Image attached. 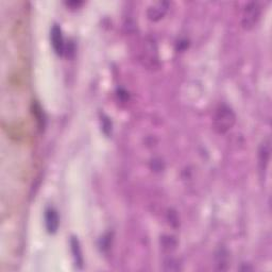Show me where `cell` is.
Segmentation results:
<instances>
[{
	"label": "cell",
	"mask_w": 272,
	"mask_h": 272,
	"mask_svg": "<svg viewBox=\"0 0 272 272\" xmlns=\"http://www.w3.org/2000/svg\"><path fill=\"white\" fill-rule=\"evenodd\" d=\"M235 114L227 105H220L214 117V127L218 133H225L235 123Z\"/></svg>",
	"instance_id": "obj_1"
},
{
	"label": "cell",
	"mask_w": 272,
	"mask_h": 272,
	"mask_svg": "<svg viewBox=\"0 0 272 272\" xmlns=\"http://www.w3.org/2000/svg\"><path fill=\"white\" fill-rule=\"evenodd\" d=\"M261 6L257 2H249L242 12V24L244 29H252L256 25L261 16Z\"/></svg>",
	"instance_id": "obj_2"
},
{
	"label": "cell",
	"mask_w": 272,
	"mask_h": 272,
	"mask_svg": "<svg viewBox=\"0 0 272 272\" xmlns=\"http://www.w3.org/2000/svg\"><path fill=\"white\" fill-rule=\"evenodd\" d=\"M143 60L145 61L146 65L149 67H154V63L158 62V56H157V48L156 44L153 39H147L145 41L144 50H143Z\"/></svg>",
	"instance_id": "obj_3"
},
{
	"label": "cell",
	"mask_w": 272,
	"mask_h": 272,
	"mask_svg": "<svg viewBox=\"0 0 272 272\" xmlns=\"http://www.w3.org/2000/svg\"><path fill=\"white\" fill-rule=\"evenodd\" d=\"M50 41L52 48L58 56H63L65 52V43L61 28L58 25H54L50 31Z\"/></svg>",
	"instance_id": "obj_4"
},
{
	"label": "cell",
	"mask_w": 272,
	"mask_h": 272,
	"mask_svg": "<svg viewBox=\"0 0 272 272\" xmlns=\"http://www.w3.org/2000/svg\"><path fill=\"white\" fill-rule=\"evenodd\" d=\"M45 224H46V229H47L48 233L54 234L58 231L59 224H60V219H59L58 212L55 209L48 208L45 211Z\"/></svg>",
	"instance_id": "obj_5"
},
{
	"label": "cell",
	"mask_w": 272,
	"mask_h": 272,
	"mask_svg": "<svg viewBox=\"0 0 272 272\" xmlns=\"http://www.w3.org/2000/svg\"><path fill=\"white\" fill-rule=\"evenodd\" d=\"M168 10V3L167 2H156L155 4L149 6L147 11V15L150 21L157 22L161 18L164 17L166 12Z\"/></svg>",
	"instance_id": "obj_6"
},
{
	"label": "cell",
	"mask_w": 272,
	"mask_h": 272,
	"mask_svg": "<svg viewBox=\"0 0 272 272\" xmlns=\"http://www.w3.org/2000/svg\"><path fill=\"white\" fill-rule=\"evenodd\" d=\"M258 156H260L261 169H262V171H264L267 167L268 162H269V156H270V143H269V141H267L266 143H264L261 146L260 154H258Z\"/></svg>",
	"instance_id": "obj_7"
},
{
	"label": "cell",
	"mask_w": 272,
	"mask_h": 272,
	"mask_svg": "<svg viewBox=\"0 0 272 272\" xmlns=\"http://www.w3.org/2000/svg\"><path fill=\"white\" fill-rule=\"evenodd\" d=\"M71 250H72V254H74V257H75L76 265H78V266L81 268L83 264V257H82L80 244H79V242L76 237H72L71 240Z\"/></svg>",
	"instance_id": "obj_8"
},
{
	"label": "cell",
	"mask_w": 272,
	"mask_h": 272,
	"mask_svg": "<svg viewBox=\"0 0 272 272\" xmlns=\"http://www.w3.org/2000/svg\"><path fill=\"white\" fill-rule=\"evenodd\" d=\"M163 248L165 250H168V251L174 250L176 248V241L174 240V237H170V236L164 237L163 238Z\"/></svg>",
	"instance_id": "obj_9"
},
{
	"label": "cell",
	"mask_w": 272,
	"mask_h": 272,
	"mask_svg": "<svg viewBox=\"0 0 272 272\" xmlns=\"http://www.w3.org/2000/svg\"><path fill=\"white\" fill-rule=\"evenodd\" d=\"M102 122H103V130L107 134H109V132L111 131L112 129V124L111 122L109 121V118H103L102 119Z\"/></svg>",
	"instance_id": "obj_10"
}]
</instances>
